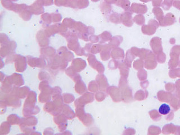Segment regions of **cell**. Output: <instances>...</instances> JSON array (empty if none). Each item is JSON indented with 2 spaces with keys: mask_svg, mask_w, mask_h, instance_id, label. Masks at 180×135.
Instances as JSON below:
<instances>
[{
  "mask_svg": "<svg viewBox=\"0 0 180 135\" xmlns=\"http://www.w3.org/2000/svg\"><path fill=\"white\" fill-rule=\"evenodd\" d=\"M68 65V62L59 54H56L53 58L50 59L48 61V66L51 69L54 70L65 69Z\"/></svg>",
  "mask_w": 180,
  "mask_h": 135,
  "instance_id": "6da1fadb",
  "label": "cell"
},
{
  "mask_svg": "<svg viewBox=\"0 0 180 135\" xmlns=\"http://www.w3.org/2000/svg\"><path fill=\"white\" fill-rule=\"evenodd\" d=\"M17 96L11 93L4 94V95H1V100H3L8 106L14 108H19L21 106L22 101Z\"/></svg>",
  "mask_w": 180,
  "mask_h": 135,
  "instance_id": "7a4b0ae2",
  "label": "cell"
},
{
  "mask_svg": "<svg viewBox=\"0 0 180 135\" xmlns=\"http://www.w3.org/2000/svg\"><path fill=\"white\" fill-rule=\"evenodd\" d=\"M68 28L63 24V23H55V24L49 26L45 28L44 32L46 33L49 37L53 36L55 34L59 33L60 34H62L63 33H66L68 30Z\"/></svg>",
  "mask_w": 180,
  "mask_h": 135,
  "instance_id": "3957f363",
  "label": "cell"
},
{
  "mask_svg": "<svg viewBox=\"0 0 180 135\" xmlns=\"http://www.w3.org/2000/svg\"><path fill=\"white\" fill-rule=\"evenodd\" d=\"M28 64L32 68H44L47 66V59L41 56L40 58H35L31 56H27Z\"/></svg>",
  "mask_w": 180,
  "mask_h": 135,
  "instance_id": "277c9868",
  "label": "cell"
},
{
  "mask_svg": "<svg viewBox=\"0 0 180 135\" xmlns=\"http://www.w3.org/2000/svg\"><path fill=\"white\" fill-rule=\"evenodd\" d=\"M17 44L14 41H10L8 44L1 46L0 55L1 58H7L8 56L15 53Z\"/></svg>",
  "mask_w": 180,
  "mask_h": 135,
  "instance_id": "5b68a950",
  "label": "cell"
},
{
  "mask_svg": "<svg viewBox=\"0 0 180 135\" xmlns=\"http://www.w3.org/2000/svg\"><path fill=\"white\" fill-rule=\"evenodd\" d=\"M14 62L15 69L17 72L22 73L26 69L28 64L26 57L20 54H16Z\"/></svg>",
  "mask_w": 180,
  "mask_h": 135,
  "instance_id": "8992f818",
  "label": "cell"
},
{
  "mask_svg": "<svg viewBox=\"0 0 180 135\" xmlns=\"http://www.w3.org/2000/svg\"><path fill=\"white\" fill-rule=\"evenodd\" d=\"M67 119H68L66 117L61 114H59L54 117V122H55V124L58 126L60 131L63 132L66 130L68 126Z\"/></svg>",
  "mask_w": 180,
  "mask_h": 135,
  "instance_id": "52a82bcc",
  "label": "cell"
},
{
  "mask_svg": "<svg viewBox=\"0 0 180 135\" xmlns=\"http://www.w3.org/2000/svg\"><path fill=\"white\" fill-rule=\"evenodd\" d=\"M30 9L33 14L39 15L44 13V5L43 0H36L30 6Z\"/></svg>",
  "mask_w": 180,
  "mask_h": 135,
  "instance_id": "ba28073f",
  "label": "cell"
},
{
  "mask_svg": "<svg viewBox=\"0 0 180 135\" xmlns=\"http://www.w3.org/2000/svg\"><path fill=\"white\" fill-rule=\"evenodd\" d=\"M36 39L39 46L41 48L47 47L50 44L49 37L45 33L44 30H40L37 32Z\"/></svg>",
  "mask_w": 180,
  "mask_h": 135,
  "instance_id": "9c48e42d",
  "label": "cell"
},
{
  "mask_svg": "<svg viewBox=\"0 0 180 135\" xmlns=\"http://www.w3.org/2000/svg\"><path fill=\"white\" fill-rule=\"evenodd\" d=\"M30 91V88L27 86H24L22 87L14 86L13 89L10 93L17 96L20 99H23L27 97Z\"/></svg>",
  "mask_w": 180,
  "mask_h": 135,
  "instance_id": "30bf717a",
  "label": "cell"
},
{
  "mask_svg": "<svg viewBox=\"0 0 180 135\" xmlns=\"http://www.w3.org/2000/svg\"><path fill=\"white\" fill-rule=\"evenodd\" d=\"M13 84L11 80V76H7L5 77L3 81L2 82V86L1 90L2 93L4 94H10L13 89Z\"/></svg>",
  "mask_w": 180,
  "mask_h": 135,
  "instance_id": "8fae6325",
  "label": "cell"
},
{
  "mask_svg": "<svg viewBox=\"0 0 180 135\" xmlns=\"http://www.w3.org/2000/svg\"><path fill=\"white\" fill-rule=\"evenodd\" d=\"M44 110L47 113L51 114L54 117L60 114V108H58L55 105L53 101H50L49 102L45 103V105L44 106Z\"/></svg>",
  "mask_w": 180,
  "mask_h": 135,
  "instance_id": "7c38bea8",
  "label": "cell"
},
{
  "mask_svg": "<svg viewBox=\"0 0 180 135\" xmlns=\"http://www.w3.org/2000/svg\"><path fill=\"white\" fill-rule=\"evenodd\" d=\"M58 53L59 55H60L65 60L68 62H70L74 59L73 54L68 50L66 47L62 46L59 48L58 50Z\"/></svg>",
  "mask_w": 180,
  "mask_h": 135,
  "instance_id": "4fadbf2b",
  "label": "cell"
},
{
  "mask_svg": "<svg viewBox=\"0 0 180 135\" xmlns=\"http://www.w3.org/2000/svg\"><path fill=\"white\" fill-rule=\"evenodd\" d=\"M40 112V108L35 105L34 106H23V115L24 117H28L38 114Z\"/></svg>",
  "mask_w": 180,
  "mask_h": 135,
  "instance_id": "5bb4252c",
  "label": "cell"
},
{
  "mask_svg": "<svg viewBox=\"0 0 180 135\" xmlns=\"http://www.w3.org/2000/svg\"><path fill=\"white\" fill-rule=\"evenodd\" d=\"M60 114H62L64 116L66 117L68 119H72L76 116L74 112L73 109L69 106L68 104H64L63 106L60 108Z\"/></svg>",
  "mask_w": 180,
  "mask_h": 135,
  "instance_id": "9a60e30c",
  "label": "cell"
},
{
  "mask_svg": "<svg viewBox=\"0 0 180 135\" xmlns=\"http://www.w3.org/2000/svg\"><path fill=\"white\" fill-rule=\"evenodd\" d=\"M56 50L54 48L50 46L42 48L40 50L41 56L45 58L51 59L56 55Z\"/></svg>",
  "mask_w": 180,
  "mask_h": 135,
  "instance_id": "2e32d148",
  "label": "cell"
},
{
  "mask_svg": "<svg viewBox=\"0 0 180 135\" xmlns=\"http://www.w3.org/2000/svg\"><path fill=\"white\" fill-rule=\"evenodd\" d=\"M71 66L77 72H79L85 68L86 66V62L85 60L81 59H74L72 60Z\"/></svg>",
  "mask_w": 180,
  "mask_h": 135,
  "instance_id": "e0dca14e",
  "label": "cell"
},
{
  "mask_svg": "<svg viewBox=\"0 0 180 135\" xmlns=\"http://www.w3.org/2000/svg\"><path fill=\"white\" fill-rule=\"evenodd\" d=\"M37 93L34 91H30L27 96L24 105L25 106H35L37 102Z\"/></svg>",
  "mask_w": 180,
  "mask_h": 135,
  "instance_id": "ac0fdd59",
  "label": "cell"
},
{
  "mask_svg": "<svg viewBox=\"0 0 180 135\" xmlns=\"http://www.w3.org/2000/svg\"><path fill=\"white\" fill-rule=\"evenodd\" d=\"M10 76H11V80L14 86L21 87L25 83L24 78L21 74L14 73Z\"/></svg>",
  "mask_w": 180,
  "mask_h": 135,
  "instance_id": "d6986e66",
  "label": "cell"
},
{
  "mask_svg": "<svg viewBox=\"0 0 180 135\" xmlns=\"http://www.w3.org/2000/svg\"><path fill=\"white\" fill-rule=\"evenodd\" d=\"M7 121L11 125H20L24 121V118H20L16 114H12L8 116Z\"/></svg>",
  "mask_w": 180,
  "mask_h": 135,
  "instance_id": "ffe728a7",
  "label": "cell"
},
{
  "mask_svg": "<svg viewBox=\"0 0 180 135\" xmlns=\"http://www.w3.org/2000/svg\"><path fill=\"white\" fill-rule=\"evenodd\" d=\"M22 123L29 127H35L38 123V119L34 115L25 117L24 118V121Z\"/></svg>",
  "mask_w": 180,
  "mask_h": 135,
  "instance_id": "44dd1931",
  "label": "cell"
},
{
  "mask_svg": "<svg viewBox=\"0 0 180 135\" xmlns=\"http://www.w3.org/2000/svg\"><path fill=\"white\" fill-rule=\"evenodd\" d=\"M41 19L42 22V26L44 28L50 26L52 22L51 14H50L48 12L44 13L43 14L41 15Z\"/></svg>",
  "mask_w": 180,
  "mask_h": 135,
  "instance_id": "7402d4cb",
  "label": "cell"
},
{
  "mask_svg": "<svg viewBox=\"0 0 180 135\" xmlns=\"http://www.w3.org/2000/svg\"><path fill=\"white\" fill-rule=\"evenodd\" d=\"M65 73L67 76H68L69 77L71 78L75 82L78 80H80V76L77 74V72L74 69L72 66L68 67L65 70Z\"/></svg>",
  "mask_w": 180,
  "mask_h": 135,
  "instance_id": "603a6c76",
  "label": "cell"
},
{
  "mask_svg": "<svg viewBox=\"0 0 180 135\" xmlns=\"http://www.w3.org/2000/svg\"><path fill=\"white\" fill-rule=\"evenodd\" d=\"M52 88L50 86L48 80H42L39 84V90L41 92H46L52 94Z\"/></svg>",
  "mask_w": 180,
  "mask_h": 135,
  "instance_id": "cb8c5ba5",
  "label": "cell"
},
{
  "mask_svg": "<svg viewBox=\"0 0 180 135\" xmlns=\"http://www.w3.org/2000/svg\"><path fill=\"white\" fill-rule=\"evenodd\" d=\"M11 124L8 122H2L0 126V133L1 135H6L11 131Z\"/></svg>",
  "mask_w": 180,
  "mask_h": 135,
  "instance_id": "d4e9b609",
  "label": "cell"
},
{
  "mask_svg": "<svg viewBox=\"0 0 180 135\" xmlns=\"http://www.w3.org/2000/svg\"><path fill=\"white\" fill-rule=\"evenodd\" d=\"M74 28L75 30L77 32V34H82V33H86V32H88V28L86 27L85 24H83L81 22H76Z\"/></svg>",
  "mask_w": 180,
  "mask_h": 135,
  "instance_id": "484cf974",
  "label": "cell"
},
{
  "mask_svg": "<svg viewBox=\"0 0 180 135\" xmlns=\"http://www.w3.org/2000/svg\"><path fill=\"white\" fill-rule=\"evenodd\" d=\"M51 94L46 92H41L38 96V100L41 103H46L51 101Z\"/></svg>",
  "mask_w": 180,
  "mask_h": 135,
  "instance_id": "4316f807",
  "label": "cell"
},
{
  "mask_svg": "<svg viewBox=\"0 0 180 135\" xmlns=\"http://www.w3.org/2000/svg\"><path fill=\"white\" fill-rule=\"evenodd\" d=\"M19 16L22 18L23 20L24 21H29L32 18L33 13L30 11V7L28 9L24 10V11L21 12L20 14H19Z\"/></svg>",
  "mask_w": 180,
  "mask_h": 135,
  "instance_id": "83f0119b",
  "label": "cell"
},
{
  "mask_svg": "<svg viewBox=\"0 0 180 135\" xmlns=\"http://www.w3.org/2000/svg\"><path fill=\"white\" fill-rule=\"evenodd\" d=\"M86 89L85 84L84 83L80 80H78L76 82L75 85V91L79 94H82L85 91V90Z\"/></svg>",
  "mask_w": 180,
  "mask_h": 135,
  "instance_id": "f1b7e54d",
  "label": "cell"
},
{
  "mask_svg": "<svg viewBox=\"0 0 180 135\" xmlns=\"http://www.w3.org/2000/svg\"><path fill=\"white\" fill-rule=\"evenodd\" d=\"M20 128L22 131L25 134H33L34 132L36 131V127H29L27 126L23 123H22L19 125Z\"/></svg>",
  "mask_w": 180,
  "mask_h": 135,
  "instance_id": "f546056e",
  "label": "cell"
},
{
  "mask_svg": "<svg viewBox=\"0 0 180 135\" xmlns=\"http://www.w3.org/2000/svg\"><path fill=\"white\" fill-rule=\"evenodd\" d=\"M30 6H27L26 4H14V5L12 8V11L16 12L18 14H20L21 12L24 11V10L28 9Z\"/></svg>",
  "mask_w": 180,
  "mask_h": 135,
  "instance_id": "4dcf8cb0",
  "label": "cell"
},
{
  "mask_svg": "<svg viewBox=\"0 0 180 135\" xmlns=\"http://www.w3.org/2000/svg\"><path fill=\"white\" fill-rule=\"evenodd\" d=\"M53 99V102L55 104V105L58 108H60L64 105V99L63 96L61 95H58L55 96Z\"/></svg>",
  "mask_w": 180,
  "mask_h": 135,
  "instance_id": "1f68e13d",
  "label": "cell"
},
{
  "mask_svg": "<svg viewBox=\"0 0 180 135\" xmlns=\"http://www.w3.org/2000/svg\"><path fill=\"white\" fill-rule=\"evenodd\" d=\"M2 6L7 9L8 10H12L13 6L14 5V3L12 0H1V1Z\"/></svg>",
  "mask_w": 180,
  "mask_h": 135,
  "instance_id": "d6a6232c",
  "label": "cell"
},
{
  "mask_svg": "<svg viewBox=\"0 0 180 135\" xmlns=\"http://www.w3.org/2000/svg\"><path fill=\"white\" fill-rule=\"evenodd\" d=\"M63 96L64 102L66 104H69L73 102L75 99L74 96L70 93H65L63 94Z\"/></svg>",
  "mask_w": 180,
  "mask_h": 135,
  "instance_id": "836d02e7",
  "label": "cell"
},
{
  "mask_svg": "<svg viewBox=\"0 0 180 135\" xmlns=\"http://www.w3.org/2000/svg\"><path fill=\"white\" fill-rule=\"evenodd\" d=\"M111 55L113 58H119L124 57V52L120 48H114L111 52Z\"/></svg>",
  "mask_w": 180,
  "mask_h": 135,
  "instance_id": "e575fe53",
  "label": "cell"
},
{
  "mask_svg": "<svg viewBox=\"0 0 180 135\" xmlns=\"http://www.w3.org/2000/svg\"><path fill=\"white\" fill-rule=\"evenodd\" d=\"M76 22L72 19L66 18L63 20V23L64 26L69 29H73L74 27V25Z\"/></svg>",
  "mask_w": 180,
  "mask_h": 135,
  "instance_id": "d590c367",
  "label": "cell"
},
{
  "mask_svg": "<svg viewBox=\"0 0 180 135\" xmlns=\"http://www.w3.org/2000/svg\"><path fill=\"white\" fill-rule=\"evenodd\" d=\"M171 111L170 106L167 104H163L159 108V113L162 115H167Z\"/></svg>",
  "mask_w": 180,
  "mask_h": 135,
  "instance_id": "8d00e7d4",
  "label": "cell"
},
{
  "mask_svg": "<svg viewBox=\"0 0 180 135\" xmlns=\"http://www.w3.org/2000/svg\"><path fill=\"white\" fill-rule=\"evenodd\" d=\"M115 4L118 6H120L123 8L124 9L127 10L129 7L130 2L129 0H117Z\"/></svg>",
  "mask_w": 180,
  "mask_h": 135,
  "instance_id": "74e56055",
  "label": "cell"
},
{
  "mask_svg": "<svg viewBox=\"0 0 180 135\" xmlns=\"http://www.w3.org/2000/svg\"><path fill=\"white\" fill-rule=\"evenodd\" d=\"M129 16H130V15L129 14V13H127V12L123 13L121 15L122 21L125 26H130L129 24L130 23V20H131V18H129Z\"/></svg>",
  "mask_w": 180,
  "mask_h": 135,
  "instance_id": "f35d334b",
  "label": "cell"
},
{
  "mask_svg": "<svg viewBox=\"0 0 180 135\" xmlns=\"http://www.w3.org/2000/svg\"><path fill=\"white\" fill-rule=\"evenodd\" d=\"M105 47H106V49H105V48L104 47L103 52H101V58L104 60H108V59H109V58H110V56H109V46H108L107 44H106Z\"/></svg>",
  "mask_w": 180,
  "mask_h": 135,
  "instance_id": "ab89813d",
  "label": "cell"
},
{
  "mask_svg": "<svg viewBox=\"0 0 180 135\" xmlns=\"http://www.w3.org/2000/svg\"><path fill=\"white\" fill-rule=\"evenodd\" d=\"M51 14L53 23H58L61 22V20H62V15L60 13H52Z\"/></svg>",
  "mask_w": 180,
  "mask_h": 135,
  "instance_id": "60d3db41",
  "label": "cell"
},
{
  "mask_svg": "<svg viewBox=\"0 0 180 135\" xmlns=\"http://www.w3.org/2000/svg\"><path fill=\"white\" fill-rule=\"evenodd\" d=\"M100 36H101V43L107 42V41L110 40V39L111 38V34L108 32H105L102 33L100 35Z\"/></svg>",
  "mask_w": 180,
  "mask_h": 135,
  "instance_id": "b9f144b4",
  "label": "cell"
},
{
  "mask_svg": "<svg viewBox=\"0 0 180 135\" xmlns=\"http://www.w3.org/2000/svg\"><path fill=\"white\" fill-rule=\"evenodd\" d=\"M89 5L88 0H78V8L82 9L87 7Z\"/></svg>",
  "mask_w": 180,
  "mask_h": 135,
  "instance_id": "7bdbcfd3",
  "label": "cell"
},
{
  "mask_svg": "<svg viewBox=\"0 0 180 135\" xmlns=\"http://www.w3.org/2000/svg\"><path fill=\"white\" fill-rule=\"evenodd\" d=\"M10 41L8 36L4 33H1L0 34V42H1V46L4 45L5 44H8Z\"/></svg>",
  "mask_w": 180,
  "mask_h": 135,
  "instance_id": "ee69618b",
  "label": "cell"
},
{
  "mask_svg": "<svg viewBox=\"0 0 180 135\" xmlns=\"http://www.w3.org/2000/svg\"><path fill=\"white\" fill-rule=\"evenodd\" d=\"M62 93V88L58 87V86H56L55 87L52 88V98H55V96H58V95H61Z\"/></svg>",
  "mask_w": 180,
  "mask_h": 135,
  "instance_id": "f6af8a7d",
  "label": "cell"
},
{
  "mask_svg": "<svg viewBox=\"0 0 180 135\" xmlns=\"http://www.w3.org/2000/svg\"><path fill=\"white\" fill-rule=\"evenodd\" d=\"M38 78L41 81L42 80H48L50 78V75L46 72L41 71L38 74Z\"/></svg>",
  "mask_w": 180,
  "mask_h": 135,
  "instance_id": "bcb514c9",
  "label": "cell"
},
{
  "mask_svg": "<svg viewBox=\"0 0 180 135\" xmlns=\"http://www.w3.org/2000/svg\"><path fill=\"white\" fill-rule=\"evenodd\" d=\"M66 7L77 9L78 8V0H68Z\"/></svg>",
  "mask_w": 180,
  "mask_h": 135,
  "instance_id": "7dc6e473",
  "label": "cell"
},
{
  "mask_svg": "<svg viewBox=\"0 0 180 135\" xmlns=\"http://www.w3.org/2000/svg\"><path fill=\"white\" fill-rule=\"evenodd\" d=\"M68 1V0H54V3H55V5L57 6L66 7Z\"/></svg>",
  "mask_w": 180,
  "mask_h": 135,
  "instance_id": "c3c4849f",
  "label": "cell"
},
{
  "mask_svg": "<svg viewBox=\"0 0 180 135\" xmlns=\"http://www.w3.org/2000/svg\"><path fill=\"white\" fill-rule=\"evenodd\" d=\"M0 108H1V114H3L6 112V108L8 105L6 104L4 101L3 100H1V104H0Z\"/></svg>",
  "mask_w": 180,
  "mask_h": 135,
  "instance_id": "681fc988",
  "label": "cell"
},
{
  "mask_svg": "<svg viewBox=\"0 0 180 135\" xmlns=\"http://www.w3.org/2000/svg\"><path fill=\"white\" fill-rule=\"evenodd\" d=\"M119 38H121V37H114V38L111 41L110 44L112 46H118L122 42V41L120 40Z\"/></svg>",
  "mask_w": 180,
  "mask_h": 135,
  "instance_id": "f907efd6",
  "label": "cell"
},
{
  "mask_svg": "<svg viewBox=\"0 0 180 135\" xmlns=\"http://www.w3.org/2000/svg\"><path fill=\"white\" fill-rule=\"evenodd\" d=\"M102 48H103V46H100V44H95L92 47L91 52L93 54H96L101 50Z\"/></svg>",
  "mask_w": 180,
  "mask_h": 135,
  "instance_id": "816d5d0a",
  "label": "cell"
},
{
  "mask_svg": "<svg viewBox=\"0 0 180 135\" xmlns=\"http://www.w3.org/2000/svg\"><path fill=\"white\" fill-rule=\"evenodd\" d=\"M44 6H49L54 4V0H43Z\"/></svg>",
  "mask_w": 180,
  "mask_h": 135,
  "instance_id": "f5cc1de1",
  "label": "cell"
},
{
  "mask_svg": "<svg viewBox=\"0 0 180 135\" xmlns=\"http://www.w3.org/2000/svg\"><path fill=\"white\" fill-rule=\"evenodd\" d=\"M44 135H53L54 134L53 130L51 128H46V130H44Z\"/></svg>",
  "mask_w": 180,
  "mask_h": 135,
  "instance_id": "db71d44e",
  "label": "cell"
},
{
  "mask_svg": "<svg viewBox=\"0 0 180 135\" xmlns=\"http://www.w3.org/2000/svg\"><path fill=\"white\" fill-rule=\"evenodd\" d=\"M90 41H91L92 42H96L99 40V38L97 37H94V36H92L90 38Z\"/></svg>",
  "mask_w": 180,
  "mask_h": 135,
  "instance_id": "11a10c76",
  "label": "cell"
},
{
  "mask_svg": "<svg viewBox=\"0 0 180 135\" xmlns=\"http://www.w3.org/2000/svg\"><path fill=\"white\" fill-rule=\"evenodd\" d=\"M107 4H115L117 0H104Z\"/></svg>",
  "mask_w": 180,
  "mask_h": 135,
  "instance_id": "9f6ffc18",
  "label": "cell"
},
{
  "mask_svg": "<svg viewBox=\"0 0 180 135\" xmlns=\"http://www.w3.org/2000/svg\"><path fill=\"white\" fill-rule=\"evenodd\" d=\"M1 82H2L5 78V75L4 73H2V72H1Z\"/></svg>",
  "mask_w": 180,
  "mask_h": 135,
  "instance_id": "6f0895ef",
  "label": "cell"
},
{
  "mask_svg": "<svg viewBox=\"0 0 180 135\" xmlns=\"http://www.w3.org/2000/svg\"><path fill=\"white\" fill-rule=\"evenodd\" d=\"M1 69H2V68H3V66H5V64H4V62H3V60H2V58H1Z\"/></svg>",
  "mask_w": 180,
  "mask_h": 135,
  "instance_id": "680465c9",
  "label": "cell"
},
{
  "mask_svg": "<svg viewBox=\"0 0 180 135\" xmlns=\"http://www.w3.org/2000/svg\"><path fill=\"white\" fill-rule=\"evenodd\" d=\"M91 1H93V2H97V1H99V0H91Z\"/></svg>",
  "mask_w": 180,
  "mask_h": 135,
  "instance_id": "91938a15",
  "label": "cell"
},
{
  "mask_svg": "<svg viewBox=\"0 0 180 135\" xmlns=\"http://www.w3.org/2000/svg\"><path fill=\"white\" fill-rule=\"evenodd\" d=\"M13 2H15V1H18V0H12Z\"/></svg>",
  "mask_w": 180,
  "mask_h": 135,
  "instance_id": "94428289",
  "label": "cell"
}]
</instances>
